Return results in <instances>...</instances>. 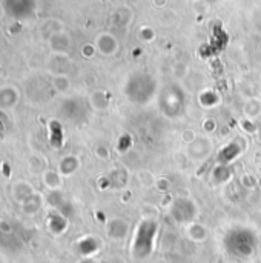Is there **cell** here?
Segmentation results:
<instances>
[{"instance_id": "6da1fadb", "label": "cell", "mask_w": 261, "mask_h": 263, "mask_svg": "<svg viewBox=\"0 0 261 263\" xmlns=\"http://www.w3.org/2000/svg\"><path fill=\"white\" fill-rule=\"evenodd\" d=\"M20 103V91L12 86L6 85L0 88V111H11Z\"/></svg>"}, {"instance_id": "7a4b0ae2", "label": "cell", "mask_w": 261, "mask_h": 263, "mask_svg": "<svg viewBox=\"0 0 261 263\" xmlns=\"http://www.w3.org/2000/svg\"><path fill=\"white\" fill-rule=\"evenodd\" d=\"M14 196L20 200V202H25L28 200L29 197L34 196V190L26 183V182H20L14 186Z\"/></svg>"}]
</instances>
